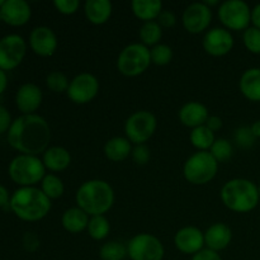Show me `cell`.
Here are the masks:
<instances>
[{
	"instance_id": "5b68a950",
	"label": "cell",
	"mask_w": 260,
	"mask_h": 260,
	"mask_svg": "<svg viewBox=\"0 0 260 260\" xmlns=\"http://www.w3.org/2000/svg\"><path fill=\"white\" fill-rule=\"evenodd\" d=\"M8 172L13 182L17 184L22 187H35L45 178L46 168L38 156L20 154L10 161Z\"/></svg>"
},
{
	"instance_id": "c3c4849f",
	"label": "cell",
	"mask_w": 260,
	"mask_h": 260,
	"mask_svg": "<svg viewBox=\"0 0 260 260\" xmlns=\"http://www.w3.org/2000/svg\"><path fill=\"white\" fill-rule=\"evenodd\" d=\"M203 3H205V4L210 8L213 7V5H218V7H220V4H221L218 0H208V2H203Z\"/></svg>"
},
{
	"instance_id": "ba28073f",
	"label": "cell",
	"mask_w": 260,
	"mask_h": 260,
	"mask_svg": "<svg viewBox=\"0 0 260 260\" xmlns=\"http://www.w3.org/2000/svg\"><path fill=\"white\" fill-rule=\"evenodd\" d=\"M218 20L228 30H245L250 27L251 8L243 0H226L217 9Z\"/></svg>"
},
{
	"instance_id": "3957f363",
	"label": "cell",
	"mask_w": 260,
	"mask_h": 260,
	"mask_svg": "<svg viewBox=\"0 0 260 260\" xmlns=\"http://www.w3.org/2000/svg\"><path fill=\"white\" fill-rule=\"evenodd\" d=\"M10 208L24 221H40L48 215L51 200L36 187H20L10 197Z\"/></svg>"
},
{
	"instance_id": "52a82bcc",
	"label": "cell",
	"mask_w": 260,
	"mask_h": 260,
	"mask_svg": "<svg viewBox=\"0 0 260 260\" xmlns=\"http://www.w3.org/2000/svg\"><path fill=\"white\" fill-rule=\"evenodd\" d=\"M151 55L149 47L140 43H131L119 52L117 58V69L119 73L128 78H135L149 69Z\"/></svg>"
},
{
	"instance_id": "1f68e13d",
	"label": "cell",
	"mask_w": 260,
	"mask_h": 260,
	"mask_svg": "<svg viewBox=\"0 0 260 260\" xmlns=\"http://www.w3.org/2000/svg\"><path fill=\"white\" fill-rule=\"evenodd\" d=\"M46 85L51 91L56 94L68 93L69 85H70V80L68 76L61 71H51L47 76H46Z\"/></svg>"
},
{
	"instance_id": "83f0119b",
	"label": "cell",
	"mask_w": 260,
	"mask_h": 260,
	"mask_svg": "<svg viewBox=\"0 0 260 260\" xmlns=\"http://www.w3.org/2000/svg\"><path fill=\"white\" fill-rule=\"evenodd\" d=\"M189 140L190 144H192L198 151H210L211 146H212L213 142L216 141L215 134L206 126L193 128L189 135Z\"/></svg>"
},
{
	"instance_id": "9c48e42d",
	"label": "cell",
	"mask_w": 260,
	"mask_h": 260,
	"mask_svg": "<svg viewBox=\"0 0 260 260\" xmlns=\"http://www.w3.org/2000/svg\"><path fill=\"white\" fill-rule=\"evenodd\" d=\"M156 127V117L151 112L137 111L127 118L124 123V132L131 144L142 145L154 136Z\"/></svg>"
},
{
	"instance_id": "ffe728a7",
	"label": "cell",
	"mask_w": 260,
	"mask_h": 260,
	"mask_svg": "<svg viewBox=\"0 0 260 260\" xmlns=\"http://www.w3.org/2000/svg\"><path fill=\"white\" fill-rule=\"evenodd\" d=\"M233 240V231L226 223L217 222L205 231V245L213 251L225 250Z\"/></svg>"
},
{
	"instance_id": "681fc988",
	"label": "cell",
	"mask_w": 260,
	"mask_h": 260,
	"mask_svg": "<svg viewBox=\"0 0 260 260\" xmlns=\"http://www.w3.org/2000/svg\"><path fill=\"white\" fill-rule=\"evenodd\" d=\"M4 2H5V0H0V8H2V5L4 4Z\"/></svg>"
},
{
	"instance_id": "5bb4252c",
	"label": "cell",
	"mask_w": 260,
	"mask_h": 260,
	"mask_svg": "<svg viewBox=\"0 0 260 260\" xmlns=\"http://www.w3.org/2000/svg\"><path fill=\"white\" fill-rule=\"evenodd\" d=\"M234 45H235V40H234L233 33L221 27L207 30L202 41L203 50L213 57H221L230 53Z\"/></svg>"
},
{
	"instance_id": "277c9868",
	"label": "cell",
	"mask_w": 260,
	"mask_h": 260,
	"mask_svg": "<svg viewBox=\"0 0 260 260\" xmlns=\"http://www.w3.org/2000/svg\"><path fill=\"white\" fill-rule=\"evenodd\" d=\"M221 201L230 211L248 213L259 205L258 185L245 178H235L223 184L220 192Z\"/></svg>"
},
{
	"instance_id": "ac0fdd59",
	"label": "cell",
	"mask_w": 260,
	"mask_h": 260,
	"mask_svg": "<svg viewBox=\"0 0 260 260\" xmlns=\"http://www.w3.org/2000/svg\"><path fill=\"white\" fill-rule=\"evenodd\" d=\"M32 10L25 0H5L0 8V17L10 25H23L30 19Z\"/></svg>"
},
{
	"instance_id": "836d02e7",
	"label": "cell",
	"mask_w": 260,
	"mask_h": 260,
	"mask_svg": "<svg viewBox=\"0 0 260 260\" xmlns=\"http://www.w3.org/2000/svg\"><path fill=\"white\" fill-rule=\"evenodd\" d=\"M151 62L157 66H167L173 60V48L165 43H159L150 50Z\"/></svg>"
},
{
	"instance_id": "d590c367",
	"label": "cell",
	"mask_w": 260,
	"mask_h": 260,
	"mask_svg": "<svg viewBox=\"0 0 260 260\" xmlns=\"http://www.w3.org/2000/svg\"><path fill=\"white\" fill-rule=\"evenodd\" d=\"M234 139H235V142L238 144V146H240L241 149H250V147L254 146V144L256 141V137L254 136L253 132H251V128L248 126L239 127L235 131Z\"/></svg>"
},
{
	"instance_id": "4316f807",
	"label": "cell",
	"mask_w": 260,
	"mask_h": 260,
	"mask_svg": "<svg viewBox=\"0 0 260 260\" xmlns=\"http://www.w3.org/2000/svg\"><path fill=\"white\" fill-rule=\"evenodd\" d=\"M139 37L141 40L142 45H145L146 47L151 46L159 45L160 40L162 37V28L156 20H152V22H145L144 24L140 27L139 30Z\"/></svg>"
},
{
	"instance_id": "8fae6325",
	"label": "cell",
	"mask_w": 260,
	"mask_h": 260,
	"mask_svg": "<svg viewBox=\"0 0 260 260\" xmlns=\"http://www.w3.org/2000/svg\"><path fill=\"white\" fill-rule=\"evenodd\" d=\"M101 85L93 74L81 73L70 81L68 96L75 104H88L98 95Z\"/></svg>"
},
{
	"instance_id": "7a4b0ae2",
	"label": "cell",
	"mask_w": 260,
	"mask_h": 260,
	"mask_svg": "<svg viewBox=\"0 0 260 260\" xmlns=\"http://www.w3.org/2000/svg\"><path fill=\"white\" fill-rule=\"evenodd\" d=\"M75 201L78 207L90 217L104 216L113 206L114 190L106 180L91 179L79 187Z\"/></svg>"
},
{
	"instance_id": "bcb514c9",
	"label": "cell",
	"mask_w": 260,
	"mask_h": 260,
	"mask_svg": "<svg viewBox=\"0 0 260 260\" xmlns=\"http://www.w3.org/2000/svg\"><path fill=\"white\" fill-rule=\"evenodd\" d=\"M7 85H8V76L7 74H5V71L0 69V94L7 89Z\"/></svg>"
},
{
	"instance_id": "f907efd6",
	"label": "cell",
	"mask_w": 260,
	"mask_h": 260,
	"mask_svg": "<svg viewBox=\"0 0 260 260\" xmlns=\"http://www.w3.org/2000/svg\"><path fill=\"white\" fill-rule=\"evenodd\" d=\"M258 190H259V197H260V184L258 185Z\"/></svg>"
},
{
	"instance_id": "2e32d148",
	"label": "cell",
	"mask_w": 260,
	"mask_h": 260,
	"mask_svg": "<svg viewBox=\"0 0 260 260\" xmlns=\"http://www.w3.org/2000/svg\"><path fill=\"white\" fill-rule=\"evenodd\" d=\"M174 244L180 253L193 256L205 249V233L196 226H185L177 231Z\"/></svg>"
},
{
	"instance_id": "d6a6232c",
	"label": "cell",
	"mask_w": 260,
	"mask_h": 260,
	"mask_svg": "<svg viewBox=\"0 0 260 260\" xmlns=\"http://www.w3.org/2000/svg\"><path fill=\"white\" fill-rule=\"evenodd\" d=\"M210 154L212 155L217 162H225L231 159L234 154L233 145L226 139H216L210 149Z\"/></svg>"
},
{
	"instance_id": "8d00e7d4",
	"label": "cell",
	"mask_w": 260,
	"mask_h": 260,
	"mask_svg": "<svg viewBox=\"0 0 260 260\" xmlns=\"http://www.w3.org/2000/svg\"><path fill=\"white\" fill-rule=\"evenodd\" d=\"M132 160L136 162L137 165H146L151 159V150L147 145H135L131 152Z\"/></svg>"
},
{
	"instance_id": "4fadbf2b",
	"label": "cell",
	"mask_w": 260,
	"mask_h": 260,
	"mask_svg": "<svg viewBox=\"0 0 260 260\" xmlns=\"http://www.w3.org/2000/svg\"><path fill=\"white\" fill-rule=\"evenodd\" d=\"M212 20V10L205 3H192L183 12L182 22L185 30L192 35L205 32Z\"/></svg>"
},
{
	"instance_id": "cb8c5ba5",
	"label": "cell",
	"mask_w": 260,
	"mask_h": 260,
	"mask_svg": "<svg viewBox=\"0 0 260 260\" xmlns=\"http://www.w3.org/2000/svg\"><path fill=\"white\" fill-rule=\"evenodd\" d=\"M132 144L127 137L116 136L109 139L104 145V154L107 159L113 162H121L126 160L132 152Z\"/></svg>"
},
{
	"instance_id": "b9f144b4",
	"label": "cell",
	"mask_w": 260,
	"mask_h": 260,
	"mask_svg": "<svg viewBox=\"0 0 260 260\" xmlns=\"http://www.w3.org/2000/svg\"><path fill=\"white\" fill-rule=\"evenodd\" d=\"M190 260H222V258H221V255L217 251H213L205 248L201 251H198L197 254H194Z\"/></svg>"
},
{
	"instance_id": "7bdbcfd3",
	"label": "cell",
	"mask_w": 260,
	"mask_h": 260,
	"mask_svg": "<svg viewBox=\"0 0 260 260\" xmlns=\"http://www.w3.org/2000/svg\"><path fill=\"white\" fill-rule=\"evenodd\" d=\"M205 126L207 127V128H210L211 131L215 134V132L220 131V129L222 128L223 122L218 116H210L208 117V119H207V122H206Z\"/></svg>"
},
{
	"instance_id": "e575fe53",
	"label": "cell",
	"mask_w": 260,
	"mask_h": 260,
	"mask_svg": "<svg viewBox=\"0 0 260 260\" xmlns=\"http://www.w3.org/2000/svg\"><path fill=\"white\" fill-rule=\"evenodd\" d=\"M243 42L246 50L254 55H260V29L255 27H249L244 30Z\"/></svg>"
},
{
	"instance_id": "f35d334b",
	"label": "cell",
	"mask_w": 260,
	"mask_h": 260,
	"mask_svg": "<svg viewBox=\"0 0 260 260\" xmlns=\"http://www.w3.org/2000/svg\"><path fill=\"white\" fill-rule=\"evenodd\" d=\"M23 246L27 251L33 253L40 248V238L35 233H25L23 236Z\"/></svg>"
},
{
	"instance_id": "f546056e",
	"label": "cell",
	"mask_w": 260,
	"mask_h": 260,
	"mask_svg": "<svg viewBox=\"0 0 260 260\" xmlns=\"http://www.w3.org/2000/svg\"><path fill=\"white\" fill-rule=\"evenodd\" d=\"M88 234L91 239L96 241L104 240L109 235L111 223L106 216H91L88 223Z\"/></svg>"
},
{
	"instance_id": "e0dca14e",
	"label": "cell",
	"mask_w": 260,
	"mask_h": 260,
	"mask_svg": "<svg viewBox=\"0 0 260 260\" xmlns=\"http://www.w3.org/2000/svg\"><path fill=\"white\" fill-rule=\"evenodd\" d=\"M43 94L40 86L33 83L23 84L15 94V103L23 114H35L42 104Z\"/></svg>"
},
{
	"instance_id": "d6986e66",
	"label": "cell",
	"mask_w": 260,
	"mask_h": 260,
	"mask_svg": "<svg viewBox=\"0 0 260 260\" xmlns=\"http://www.w3.org/2000/svg\"><path fill=\"white\" fill-rule=\"evenodd\" d=\"M208 117L210 114L207 107L200 102H188L178 112V118L182 124L192 129L205 126Z\"/></svg>"
},
{
	"instance_id": "6da1fadb",
	"label": "cell",
	"mask_w": 260,
	"mask_h": 260,
	"mask_svg": "<svg viewBox=\"0 0 260 260\" xmlns=\"http://www.w3.org/2000/svg\"><path fill=\"white\" fill-rule=\"evenodd\" d=\"M51 141L48 122L38 114H22L15 118L8 131V142L13 149L25 155L43 154Z\"/></svg>"
},
{
	"instance_id": "ab89813d",
	"label": "cell",
	"mask_w": 260,
	"mask_h": 260,
	"mask_svg": "<svg viewBox=\"0 0 260 260\" xmlns=\"http://www.w3.org/2000/svg\"><path fill=\"white\" fill-rule=\"evenodd\" d=\"M156 22L161 25V28H172L177 24V17H175L174 13L170 12V10H162V12L160 13L159 18L156 19Z\"/></svg>"
},
{
	"instance_id": "d4e9b609",
	"label": "cell",
	"mask_w": 260,
	"mask_h": 260,
	"mask_svg": "<svg viewBox=\"0 0 260 260\" xmlns=\"http://www.w3.org/2000/svg\"><path fill=\"white\" fill-rule=\"evenodd\" d=\"M89 220H90V216L86 215L81 208H79L78 206H76V207L68 208V210L62 213L61 223H62V228L65 229L68 233L79 234L88 229Z\"/></svg>"
},
{
	"instance_id": "f1b7e54d",
	"label": "cell",
	"mask_w": 260,
	"mask_h": 260,
	"mask_svg": "<svg viewBox=\"0 0 260 260\" xmlns=\"http://www.w3.org/2000/svg\"><path fill=\"white\" fill-rule=\"evenodd\" d=\"M41 190L47 196L50 200H57V198L62 197L63 192H65V185L61 180L60 177L56 174H46L45 178L41 182Z\"/></svg>"
},
{
	"instance_id": "44dd1931",
	"label": "cell",
	"mask_w": 260,
	"mask_h": 260,
	"mask_svg": "<svg viewBox=\"0 0 260 260\" xmlns=\"http://www.w3.org/2000/svg\"><path fill=\"white\" fill-rule=\"evenodd\" d=\"M113 5L109 0H86L84 4L85 17L91 24L102 25L109 20Z\"/></svg>"
},
{
	"instance_id": "7402d4cb",
	"label": "cell",
	"mask_w": 260,
	"mask_h": 260,
	"mask_svg": "<svg viewBox=\"0 0 260 260\" xmlns=\"http://www.w3.org/2000/svg\"><path fill=\"white\" fill-rule=\"evenodd\" d=\"M42 161L46 169L51 172H62L68 169L71 164V155L65 147L51 146L43 152Z\"/></svg>"
},
{
	"instance_id": "74e56055",
	"label": "cell",
	"mask_w": 260,
	"mask_h": 260,
	"mask_svg": "<svg viewBox=\"0 0 260 260\" xmlns=\"http://www.w3.org/2000/svg\"><path fill=\"white\" fill-rule=\"evenodd\" d=\"M56 10L63 15H73L75 14L80 7L79 0H55L53 2Z\"/></svg>"
},
{
	"instance_id": "8992f818",
	"label": "cell",
	"mask_w": 260,
	"mask_h": 260,
	"mask_svg": "<svg viewBox=\"0 0 260 260\" xmlns=\"http://www.w3.org/2000/svg\"><path fill=\"white\" fill-rule=\"evenodd\" d=\"M218 162L210 151H197L190 155L183 167L185 180L193 185H205L216 177Z\"/></svg>"
},
{
	"instance_id": "ee69618b",
	"label": "cell",
	"mask_w": 260,
	"mask_h": 260,
	"mask_svg": "<svg viewBox=\"0 0 260 260\" xmlns=\"http://www.w3.org/2000/svg\"><path fill=\"white\" fill-rule=\"evenodd\" d=\"M251 24L260 29V3L251 9Z\"/></svg>"
},
{
	"instance_id": "7c38bea8",
	"label": "cell",
	"mask_w": 260,
	"mask_h": 260,
	"mask_svg": "<svg viewBox=\"0 0 260 260\" xmlns=\"http://www.w3.org/2000/svg\"><path fill=\"white\" fill-rule=\"evenodd\" d=\"M27 45L19 35H8L0 38V69L12 70L23 61Z\"/></svg>"
},
{
	"instance_id": "9a60e30c",
	"label": "cell",
	"mask_w": 260,
	"mask_h": 260,
	"mask_svg": "<svg viewBox=\"0 0 260 260\" xmlns=\"http://www.w3.org/2000/svg\"><path fill=\"white\" fill-rule=\"evenodd\" d=\"M57 36L47 25H38L30 32L29 46L36 55L50 57L57 50Z\"/></svg>"
},
{
	"instance_id": "7dc6e473",
	"label": "cell",
	"mask_w": 260,
	"mask_h": 260,
	"mask_svg": "<svg viewBox=\"0 0 260 260\" xmlns=\"http://www.w3.org/2000/svg\"><path fill=\"white\" fill-rule=\"evenodd\" d=\"M250 128L254 136H255L256 139H260V119L254 122V123L250 126Z\"/></svg>"
},
{
	"instance_id": "4dcf8cb0",
	"label": "cell",
	"mask_w": 260,
	"mask_h": 260,
	"mask_svg": "<svg viewBox=\"0 0 260 260\" xmlns=\"http://www.w3.org/2000/svg\"><path fill=\"white\" fill-rule=\"evenodd\" d=\"M127 255V245L121 241L111 240L103 244L99 250V258L102 260H123Z\"/></svg>"
},
{
	"instance_id": "60d3db41",
	"label": "cell",
	"mask_w": 260,
	"mask_h": 260,
	"mask_svg": "<svg viewBox=\"0 0 260 260\" xmlns=\"http://www.w3.org/2000/svg\"><path fill=\"white\" fill-rule=\"evenodd\" d=\"M12 123L13 121H12V116H10L9 111H8L4 106L0 104V135L9 131Z\"/></svg>"
},
{
	"instance_id": "603a6c76",
	"label": "cell",
	"mask_w": 260,
	"mask_h": 260,
	"mask_svg": "<svg viewBox=\"0 0 260 260\" xmlns=\"http://www.w3.org/2000/svg\"><path fill=\"white\" fill-rule=\"evenodd\" d=\"M241 94L250 102H260V68L245 70L239 81Z\"/></svg>"
},
{
	"instance_id": "f6af8a7d",
	"label": "cell",
	"mask_w": 260,
	"mask_h": 260,
	"mask_svg": "<svg viewBox=\"0 0 260 260\" xmlns=\"http://www.w3.org/2000/svg\"><path fill=\"white\" fill-rule=\"evenodd\" d=\"M9 202V193H8L7 188H5L4 185L0 184V207H4V206H7Z\"/></svg>"
},
{
	"instance_id": "484cf974",
	"label": "cell",
	"mask_w": 260,
	"mask_h": 260,
	"mask_svg": "<svg viewBox=\"0 0 260 260\" xmlns=\"http://www.w3.org/2000/svg\"><path fill=\"white\" fill-rule=\"evenodd\" d=\"M135 17L145 22H152L159 18L162 12V3L160 0H134L131 3Z\"/></svg>"
},
{
	"instance_id": "30bf717a",
	"label": "cell",
	"mask_w": 260,
	"mask_h": 260,
	"mask_svg": "<svg viewBox=\"0 0 260 260\" xmlns=\"http://www.w3.org/2000/svg\"><path fill=\"white\" fill-rule=\"evenodd\" d=\"M127 255L131 260H162L165 249L156 236L142 233L127 243Z\"/></svg>"
}]
</instances>
